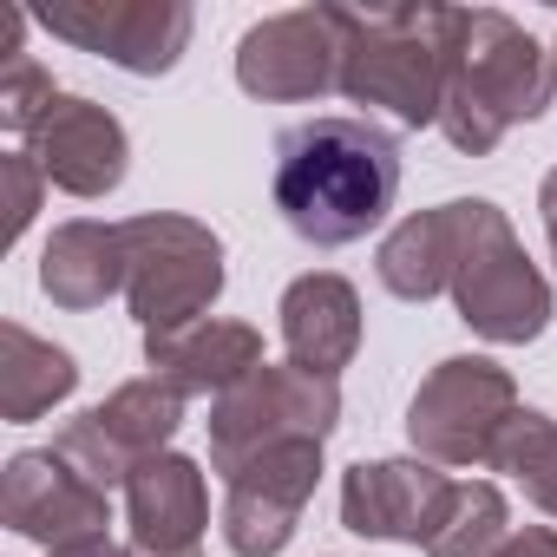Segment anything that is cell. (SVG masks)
Listing matches in <instances>:
<instances>
[{"label":"cell","instance_id":"3957f363","mask_svg":"<svg viewBox=\"0 0 557 557\" xmlns=\"http://www.w3.org/2000/svg\"><path fill=\"white\" fill-rule=\"evenodd\" d=\"M342 21V86L355 106H381L400 125H440L459 8H335Z\"/></svg>","mask_w":557,"mask_h":557},{"label":"cell","instance_id":"9c48e42d","mask_svg":"<svg viewBox=\"0 0 557 557\" xmlns=\"http://www.w3.org/2000/svg\"><path fill=\"white\" fill-rule=\"evenodd\" d=\"M40 27L79 53L112 60L119 73L158 79L184 60L197 21H190L184 0H47Z\"/></svg>","mask_w":557,"mask_h":557},{"label":"cell","instance_id":"7402d4cb","mask_svg":"<svg viewBox=\"0 0 557 557\" xmlns=\"http://www.w3.org/2000/svg\"><path fill=\"white\" fill-rule=\"evenodd\" d=\"M485 466L505 472V479H518L524 498H531L544 518H557V420H550V413L518 407V413L505 420V433H498V446H492Z\"/></svg>","mask_w":557,"mask_h":557},{"label":"cell","instance_id":"44dd1931","mask_svg":"<svg viewBox=\"0 0 557 557\" xmlns=\"http://www.w3.org/2000/svg\"><path fill=\"white\" fill-rule=\"evenodd\" d=\"M505 537H511L505 492L492 479H453L446 511H440V524L426 537V557H492Z\"/></svg>","mask_w":557,"mask_h":557},{"label":"cell","instance_id":"9a60e30c","mask_svg":"<svg viewBox=\"0 0 557 557\" xmlns=\"http://www.w3.org/2000/svg\"><path fill=\"white\" fill-rule=\"evenodd\" d=\"M125 524L138 557H190L210 524V485L203 466L184 453H158L125 485Z\"/></svg>","mask_w":557,"mask_h":557},{"label":"cell","instance_id":"2e32d148","mask_svg":"<svg viewBox=\"0 0 557 557\" xmlns=\"http://www.w3.org/2000/svg\"><path fill=\"white\" fill-rule=\"evenodd\" d=\"M283 348H289V361L296 368H309V374H342L355 355H361V296H355V283L348 275H335V269H309V275H296V283L283 289Z\"/></svg>","mask_w":557,"mask_h":557},{"label":"cell","instance_id":"d4e9b609","mask_svg":"<svg viewBox=\"0 0 557 557\" xmlns=\"http://www.w3.org/2000/svg\"><path fill=\"white\" fill-rule=\"evenodd\" d=\"M492 557H557V531L550 524H511V537Z\"/></svg>","mask_w":557,"mask_h":557},{"label":"cell","instance_id":"f1b7e54d","mask_svg":"<svg viewBox=\"0 0 557 557\" xmlns=\"http://www.w3.org/2000/svg\"><path fill=\"white\" fill-rule=\"evenodd\" d=\"M550 66H557V47H550Z\"/></svg>","mask_w":557,"mask_h":557},{"label":"cell","instance_id":"8fae6325","mask_svg":"<svg viewBox=\"0 0 557 557\" xmlns=\"http://www.w3.org/2000/svg\"><path fill=\"white\" fill-rule=\"evenodd\" d=\"M236 86L249 99H322L342 86V21L335 8H296V14H269L243 34L236 47Z\"/></svg>","mask_w":557,"mask_h":557},{"label":"cell","instance_id":"4316f807","mask_svg":"<svg viewBox=\"0 0 557 557\" xmlns=\"http://www.w3.org/2000/svg\"><path fill=\"white\" fill-rule=\"evenodd\" d=\"M53 557H132V544H112V537H92V544H73V550H53Z\"/></svg>","mask_w":557,"mask_h":557},{"label":"cell","instance_id":"8992f818","mask_svg":"<svg viewBox=\"0 0 557 557\" xmlns=\"http://www.w3.org/2000/svg\"><path fill=\"white\" fill-rule=\"evenodd\" d=\"M342 426V387L329 374H309L296 361L283 368H256L243 387H230L210 407V472L230 479L243 459L283 440H329Z\"/></svg>","mask_w":557,"mask_h":557},{"label":"cell","instance_id":"7a4b0ae2","mask_svg":"<svg viewBox=\"0 0 557 557\" xmlns=\"http://www.w3.org/2000/svg\"><path fill=\"white\" fill-rule=\"evenodd\" d=\"M550 99H557L550 47H537L498 8H459L453 79H446V106H440V132L453 138V151L485 158L511 125L544 119Z\"/></svg>","mask_w":557,"mask_h":557},{"label":"cell","instance_id":"4fadbf2b","mask_svg":"<svg viewBox=\"0 0 557 557\" xmlns=\"http://www.w3.org/2000/svg\"><path fill=\"white\" fill-rule=\"evenodd\" d=\"M453 479L433 459H361L342 472V524L355 537H381V544H420L433 537L440 511H446Z\"/></svg>","mask_w":557,"mask_h":557},{"label":"cell","instance_id":"603a6c76","mask_svg":"<svg viewBox=\"0 0 557 557\" xmlns=\"http://www.w3.org/2000/svg\"><path fill=\"white\" fill-rule=\"evenodd\" d=\"M53 106H60V92H53V73L40 60H27V53L8 60V73H0V125L14 138H34Z\"/></svg>","mask_w":557,"mask_h":557},{"label":"cell","instance_id":"5bb4252c","mask_svg":"<svg viewBox=\"0 0 557 557\" xmlns=\"http://www.w3.org/2000/svg\"><path fill=\"white\" fill-rule=\"evenodd\" d=\"M27 158L66 197H112L125 184L132 138H125V125L106 106H92L79 92H60V106L47 112V125L27 138Z\"/></svg>","mask_w":557,"mask_h":557},{"label":"cell","instance_id":"30bf717a","mask_svg":"<svg viewBox=\"0 0 557 557\" xmlns=\"http://www.w3.org/2000/svg\"><path fill=\"white\" fill-rule=\"evenodd\" d=\"M315 479H322V440H283L243 459L223 479V544L236 557H275L296 537Z\"/></svg>","mask_w":557,"mask_h":557},{"label":"cell","instance_id":"ba28073f","mask_svg":"<svg viewBox=\"0 0 557 557\" xmlns=\"http://www.w3.org/2000/svg\"><path fill=\"white\" fill-rule=\"evenodd\" d=\"M177 426H184V394H177L171 381L145 374V381H125L119 394H106L92 413L66 420L60 440H53V453H60L86 485L125 492L132 472H138L145 459H158V453L177 440Z\"/></svg>","mask_w":557,"mask_h":557},{"label":"cell","instance_id":"e0dca14e","mask_svg":"<svg viewBox=\"0 0 557 557\" xmlns=\"http://www.w3.org/2000/svg\"><path fill=\"white\" fill-rule=\"evenodd\" d=\"M145 361L158 381H171L184 400L190 394H230L243 387L256 368H262V335L249 322H223V315H203L190 329H171V335H145Z\"/></svg>","mask_w":557,"mask_h":557},{"label":"cell","instance_id":"6da1fadb","mask_svg":"<svg viewBox=\"0 0 557 557\" xmlns=\"http://www.w3.org/2000/svg\"><path fill=\"white\" fill-rule=\"evenodd\" d=\"M269 190L302 243H361L400 197V145L374 119H309L275 138Z\"/></svg>","mask_w":557,"mask_h":557},{"label":"cell","instance_id":"d6986e66","mask_svg":"<svg viewBox=\"0 0 557 557\" xmlns=\"http://www.w3.org/2000/svg\"><path fill=\"white\" fill-rule=\"evenodd\" d=\"M453 262H459V203L440 210H413L387 230L374 269H381V289L400 302H433L453 289Z\"/></svg>","mask_w":557,"mask_h":557},{"label":"cell","instance_id":"5b68a950","mask_svg":"<svg viewBox=\"0 0 557 557\" xmlns=\"http://www.w3.org/2000/svg\"><path fill=\"white\" fill-rule=\"evenodd\" d=\"M119 243H125V302L145 335L190 329L223 296V243L210 223L177 210H145L119 223Z\"/></svg>","mask_w":557,"mask_h":557},{"label":"cell","instance_id":"ffe728a7","mask_svg":"<svg viewBox=\"0 0 557 557\" xmlns=\"http://www.w3.org/2000/svg\"><path fill=\"white\" fill-rule=\"evenodd\" d=\"M73 387H79V368L66 348L40 342L21 322H0V420L27 426V420L53 413Z\"/></svg>","mask_w":557,"mask_h":557},{"label":"cell","instance_id":"cb8c5ba5","mask_svg":"<svg viewBox=\"0 0 557 557\" xmlns=\"http://www.w3.org/2000/svg\"><path fill=\"white\" fill-rule=\"evenodd\" d=\"M40 190H47V177H40V164H34L27 151H8V158H0V197H8L0 249H14V243L27 236V223H34V210H40Z\"/></svg>","mask_w":557,"mask_h":557},{"label":"cell","instance_id":"7c38bea8","mask_svg":"<svg viewBox=\"0 0 557 557\" xmlns=\"http://www.w3.org/2000/svg\"><path fill=\"white\" fill-rule=\"evenodd\" d=\"M0 524L47 550H73V544L106 537L112 492L86 485L53 446H34V453H14L8 472H0Z\"/></svg>","mask_w":557,"mask_h":557},{"label":"cell","instance_id":"484cf974","mask_svg":"<svg viewBox=\"0 0 557 557\" xmlns=\"http://www.w3.org/2000/svg\"><path fill=\"white\" fill-rule=\"evenodd\" d=\"M537 210H544V243H550V262H557V171L537 184Z\"/></svg>","mask_w":557,"mask_h":557},{"label":"cell","instance_id":"277c9868","mask_svg":"<svg viewBox=\"0 0 557 557\" xmlns=\"http://www.w3.org/2000/svg\"><path fill=\"white\" fill-rule=\"evenodd\" d=\"M459 203V262H453V309L479 342L524 348L550 329V283L524 243L511 236L505 210L492 197H453Z\"/></svg>","mask_w":557,"mask_h":557},{"label":"cell","instance_id":"52a82bcc","mask_svg":"<svg viewBox=\"0 0 557 557\" xmlns=\"http://www.w3.org/2000/svg\"><path fill=\"white\" fill-rule=\"evenodd\" d=\"M511 413H518V381L485 355H453L420 381L407 407V440L433 466H485Z\"/></svg>","mask_w":557,"mask_h":557},{"label":"cell","instance_id":"ac0fdd59","mask_svg":"<svg viewBox=\"0 0 557 557\" xmlns=\"http://www.w3.org/2000/svg\"><path fill=\"white\" fill-rule=\"evenodd\" d=\"M40 289L86 315V309H106L112 296H125V243H119V223H92V216H73L47 236L40 249Z\"/></svg>","mask_w":557,"mask_h":557},{"label":"cell","instance_id":"83f0119b","mask_svg":"<svg viewBox=\"0 0 557 557\" xmlns=\"http://www.w3.org/2000/svg\"><path fill=\"white\" fill-rule=\"evenodd\" d=\"M132 557H138V550H132ZM190 557H203V550H190Z\"/></svg>","mask_w":557,"mask_h":557}]
</instances>
